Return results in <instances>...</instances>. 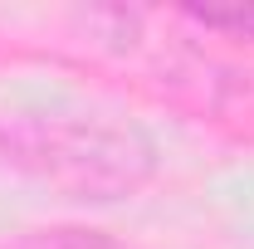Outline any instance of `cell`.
I'll use <instances>...</instances> for the list:
<instances>
[{
	"instance_id": "cell-1",
	"label": "cell",
	"mask_w": 254,
	"mask_h": 249,
	"mask_svg": "<svg viewBox=\"0 0 254 249\" xmlns=\"http://www.w3.org/2000/svg\"><path fill=\"white\" fill-rule=\"evenodd\" d=\"M0 156L68 200H123L157 171L137 127L83 113H0Z\"/></svg>"
},
{
	"instance_id": "cell-3",
	"label": "cell",
	"mask_w": 254,
	"mask_h": 249,
	"mask_svg": "<svg viewBox=\"0 0 254 249\" xmlns=\"http://www.w3.org/2000/svg\"><path fill=\"white\" fill-rule=\"evenodd\" d=\"M186 20L205 25V30L250 34V39H254V5H205V10H186Z\"/></svg>"
},
{
	"instance_id": "cell-2",
	"label": "cell",
	"mask_w": 254,
	"mask_h": 249,
	"mask_svg": "<svg viewBox=\"0 0 254 249\" xmlns=\"http://www.w3.org/2000/svg\"><path fill=\"white\" fill-rule=\"evenodd\" d=\"M10 249H123L103 235H88V230H39V235H25Z\"/></svg>"
}]
</instances>
